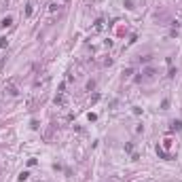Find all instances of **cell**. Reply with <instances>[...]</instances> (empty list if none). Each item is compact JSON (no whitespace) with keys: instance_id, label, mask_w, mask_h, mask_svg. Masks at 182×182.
Listing matches in <instances>:
<instances>
[{"instance_id":"1","label":"cell","mask_w":182,"mask_h":182,"mask_svg":"<svg viewBox=\"0 0 182 182\" xmlns=\"http://www.w3.org/2000/svg\"><path fill=\"white\" fill-rule=\"evenodd\" d=\"M66 100H68V98H66V91L61 89L59 93L55 96V104H57V106H64V104H66Z\"/></svg>"},{"instance_id":"2","label":"cell","mask_w":182,"mask_h":182,"mask_svg":"<svg viewBox=\"0 0 182 182\" xmlns=\"http://www.w3.org/2000/svg\"><path fill=\"white\" fill-rule=\"evenodd\" d=\"M171 146H174V140H171V138H165L163 144H161V148H159V146H157V148H159V150H171Z\"/></svg>"},{"instance_id":"3","label":"cell","mask_w":182,"mask_h":182,"mask_svg":"<svg viewBox=\"0 0 182 182\" xmlns=\"http://www.w3.org/2000/svg\"><path fill=\"white\" fill-rule=\"evenodd\" d=\"M155 78V70L152 68H148L146 72H144V76H140V80H152Z\"/></svg>"},{"instance_id":"4","label":"cell","mask_w":182,"mask_h":182,"mask_svg":"<svg viewBox=\"0 0 182 182\" xmlns=\"http://www.w3.org/2000/svg\"><path fill=\"white\" fill-rule=\"evenodd\" d=\"M5 91L9 96H17V87H15V83H9L7 87H5Z\"/></svg>"},{"instance_id":"5","label":"cell","mask_w":182,"mask_h":182,"mask_svg":"<svg viewBox=\"0 0 182 182\" xmlns=\"http://www.w3.org/2000/svg\"><path fill=\"white\" fill-rule=\"evenodd\" d=\"M93 30H96V32L104 30V19H98V21H96V26H93Z\"/></svg>"},{"instance_id":"6","label":"cell","mask_w":182,"mask_h":182,"mask_svg":"<svg viewBox=\"0 0 182 182\" xmlns=\"http://www.w3.org/2000/svg\"><path fill=\"white\" fill-rule=\"evenodd\" d=\"M9 26H13V17H5L2 19V28H9Z\"/></svg>"},{"instance_id":"7","label":"cell","mask_w":182,"mask_h":182,"mask_svg":"<svg viewBox=\"0 0 182 182\" xmlns=\"http://www.w3.org/2000/svg\"><path fill=\"white\" fill-rule=\"evenodd\" d=\"M180 127H182L180 121H174V123H171V131H180Z\"/></svg>"},{"instance_id":"8","label":"cell","mask_w":182,"mask_h":182,"mask_svg":"<svg viewBox=\"0 0 182 182\" xmlns=\"http://www.w3.org/2000/svg\"><path fill=\"white\" fill-rule=\"evenodd\" d=\"M57 9H59V5H57V2H51V5H49V13H55Z\"/></svg>"},{"instance_id":"9","label":"cell","mask_w":182,"mask_h":182,"mask_svg":"<svg viewBox=\"0 0 182 182\" xmlns=\"http://www.w3.org/2000/svg\"><path fill=\"white\" fill-rule=\"evenodd\" d=\"M5 47H9V38H0V49H5Z\"/></svg>"},{"instance_id":"10","label":"cell","mask_w":182,"mask_h":182,"mask_svg":"<svg viewBox=\"0 0 182 182\" xmlns=\"http://www.w3.org/2000/svg\"><path fill=\"white\" fill-rule=\"evenodd\" d=\"M28 176H30L28 171H21V174H19V182H24V180H28Z\"/></svg>"}]
</instances>
